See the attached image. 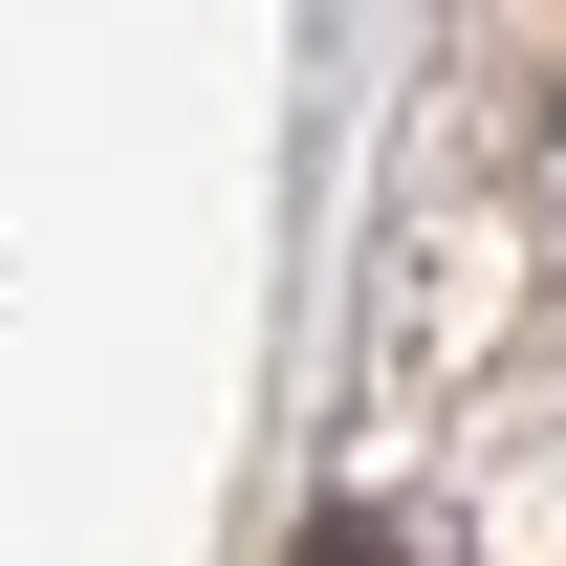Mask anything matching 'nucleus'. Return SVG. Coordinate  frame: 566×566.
I'll list each match as a JSON object with an SVG mask.
<instances>
[{"label":"nucleus","mask_w":566,"mask_h":566,"mask_svg":"<svg viewBox=\"0 0 566 566\" xmlns=\"http://www.w3.org/2000/svg\"><path fill=\"white\" fill-rule=\"evenodd\" d=\"M305 566H392V523H370V501H327V523H305Z\"/></svg>","instance_id":"obj_1"}]
</instances>
